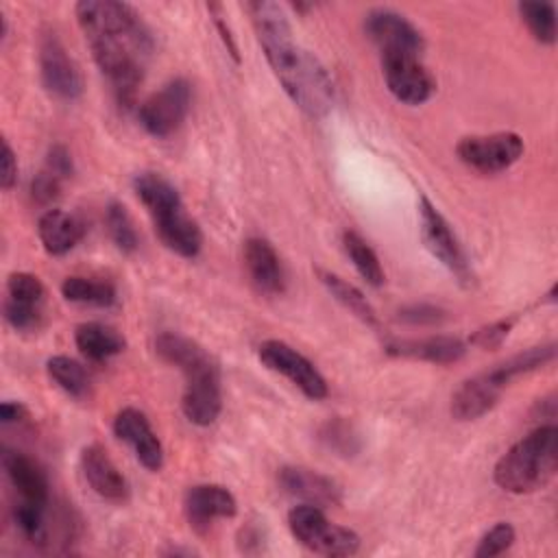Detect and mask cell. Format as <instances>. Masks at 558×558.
I'll return each mask as SVG.
<instances>
[{
  "instance_id": "obj_19",
  "label": "cell",
  "mask_w": 558,
  "mask_h": 558,
  "mask_svg": "<svg viewBox=\"0 0 558 558\" xmlns=\"http://www.w3.org/2000/svg\"><path fill=\"white\" fill-rule=\"evenodd\" d=\"M392 357L423 360L432 364H453L464 357L466 344L453 336H429L418 340H392L384 349Z\"/></svg>"
},
{
  "instance_id": "obj_43",
  "label": "cell",
  "mask_w": 558,
  "mask_h": 558,
  "mask_svg": "<svg viewBox=\"0 0 558 558\" xmlns=\"http://www.w3.org/2000/svg\"><path fill=\"white\" fill-rule=\"evenodd\" d=\"M28 416V410L20 401H2L0 405V421L2 423H17Z\"/></svg>"
},
{
  "instance_id": "obj_38",
  "label": "cell",
  "mask_w": 558,
  "mask_h": 558,
  "mask_svg": "<svg viewBox=\"0 0 558 558\" xmlns=\"http://www.w3.org/2000/svg\"><path fill=\"white\" fill-rule=\"evenodd\" d=\"M397 318L408 325H438L447 318V312L442 307H436L432 303H414L408 307H401L397 312Z\"/></svg>"
},
{
  "instance_id": "obj_27",
  "label": "cell",
  "mask_w": 558,
  "mask_h": 558,
  "mask_svg": "<svg viewBox=\"0 0 558 558\" xmlns=\"http://www.w3.org/2000/svg\"><path fill=\"white\" fill-rule=\"evenodd\" d=\"M342 246L344 253L349 255L353 268L357 270V275L373 288H379L384 283V268L379 264L377 253L373 251V246L357 233V231H344L342 233Z\"/></svg>"
},
{
  "instance_id": "obj_2",
  "label": "cell",
  "mask_w": 558,
  "mask_h": 558,
  "mask_svg": "<svg viewBox=\"0 0 558 558\" xmlns=\"http://www.w3.org/2000/svg\"><path fill=\"white\" fill-rule=\"evenodd\" d=\"M264 57L288 98L310 118H323L333 107V81L320 59L294 41L283 7L268 0L246 4Z\"/></svg>"
},
{
  "instance_id": "obj_37",
  "label": "cell",
  "mask_w": 558,
  "mask_h": 558,
  "mask_svg": "<svg viewBox=\"0 0 558 558\" xmlns=\"http://www.w3.org/2000/svg\"><path fill=\"white\" fill-rule=\"evenodd\" d=\"M514 323H517V316H508V318L495 320L490 325H484V327H480V329H475L471 333L469 344L480 347V349H497L508 338V333L514 327Z\"/></svg>"
},
{
  "instance_id": "obj_41",
  "label": "cell",
  "mask_w": 558,
  "mask_h": 558,
  "mask_svg": "<svg viewBox=\"0 0 558 558\" xmlns=\"http://www.w3.org/2000/svg\"><path fill=\"white\" fill-rule=\"evenodd\" d=\"M17 183V157L7 140H2V155H0V185L9 192Z\"/></svg>"
},
{
  "instance_id": "obj_22",
  "label": "cell",
  "mask_w": 558,
  "mask_h": 558,
  "mask_svg": "<svg viewBox=\"0 0 558 558\" xmlns=\"http://www.w3.org/2000/svg\"><path fill=\"white\" fill-rule=\"evenodd\" d=\"M133 190L146 211L150 214L153 222L166 220L174 216L177 211H183V201L177 192V187L157 172H140L133 179Z\"/></svg>"
},
{
  "instance_id": "obj_7",
  "label": "cell",
  "mask_w": 558,
  "mask_h": 558,
  "mask_svg": "<svg viewBox=\"0 0 558 558\" xmlns=\"http://www.w3.org/2000/svg\"><path fill=\"white\" fill-rule=\"evenodd\" d=\"M418 229L421 240L425 248L462 283L473 281V272L469 266V259L464 255V248L456 233L451 231L445 216L436 209V205L423 194L418 198Z\"/></svg>"
},
{
  "instance_id": "obj_17",
  "label": "cell",
  "mask_w": 558,
  "mask_h": 558,
  "mask_svg": "<svg viewBox=\"0 0 558 558\" xmlns=\"http://www.w3.org/2000/svg\"><path fill=\"white\" fill-rule=\"evenodd\" d=\"M506 388L508 386L493 373V368L462 381L451 397V416L458 421L482 418L497 405Z\"/></svg>"
},
{
  "instance_id": "obj_21",
  "label": "cell",
  "mask_w": 558,
  "mask_h": 558,
  "mask_svg": "<svg viewBox=\"0 0 558 558\" xmlns=\"http://www.w3.org/2000/svg\"><path fill=\"white\" fill-rule=\"evenodd\" d=\"M37 235L48 255L70 253L85 235V225L78 216L63 209H46L37 222Z\"/></svg>"
},
{
  "instance_id": "obj_6",
  "label": "cell",
  "mask_w": 558,
  "mask_h": 558,
  "mask_svg": "<svg viewBox=\"0 0 558 558\" xmlns=\"http://www.w3.org/2000/svg\"><path fill=\"white\" fill-rule=\"evenodd\" d=\"M190 107L192 85L185 78H172L140 102L137 120L148 135L168 137L185 122Z\"/></svg>"
},
{
  "instance_id": "obj_36",
  "label": "cell",
  "mask_w": 558,
  "mask_h": 558,
  "mask_svg": "<svg viewBox=\"0 0 558 558\" xmlns=\"http://www.w3.org/2000/svg\"><path fill=\"white\" fill-rule=\"evenodd\" d=\"M4 318L15 331H35L41 325V307L31 303H20L7 296Z\"/></svg>"
},
{
  "instance_id": "obj_4",
  "label": "cell",
  "mask_w": 558,
  "mask_h": 558,
  "mask_svg": "<svg viewBox=\"0 0 558 558\" xmlns=\"http://www.w3.org/2000/svg\"><path fill=\"white\" fill-rule=\"evenodd\" d=\"M558 466V427L541 425L517 440L495 464V484L512 495H527L549 484Z\"/></svg>"
},
{
  "instance_id": "obj_39",
  "label": "cell",
  "mask_w": 558,
  "mask_h": 558,
  "mask_svg": "<svg viewBox=\"0 0 558 558\" xmlns=\"http://www.w3.org/2000/svg\"><path fill=\"white\" fill-rule=\"evenodd\" d=\"M61 179L54 177L48 170H41L39 174H35V179L31 181V196L39 203V205H50L52 201L59 198L61 194Z\"/></svg>"
},
{
  "instance_id": "obj_29",
  "label": "cell",
  "mask_w": 558,
  "mask_h": 558,
  "mask_svg": "<svg viewBox=\"0 0 558 558\" xmlns=\"http://www.w3.org/2000/svg\"><path fill=\"white\" fill-rule=\"evenodd\" d=\"M554 357H556V344H554V342H549V344H538V347H530V349H525V351H521V353L508 357L506 362L497 364V366L493 368V373H495L506 386H510L512 379H517V377H521V375H525V373H532V371H536V368H541V366L554 362Z\"/></svg>"
},
{
  "instance_id": "obj_23",
  "label": "cell",
  "mask_w": 558,
  "mask_h": 558,
  "mask_svg": "<svg viewBox=\"0 0 558 558\" xmlns=\"http://www.w3.org/2000/svg\"><path fill=\"white\" fill-rule=\"evenodd\" d=\"M153 225H155V231H157L159 240L163 242V246L170 248L172 253L187 257V259H192L201 253L203 231H201L198 222L185 214V209L166 220L153 222Z\"/></svg>"
},
{
  "instance_id": "obj_30",
  "label": "cell",
  "mask_w": 558,
  "mask_h": 558,
  "mask_svg": "<svg viewBox=\"0 0 558 558\" xmlns=\"http://www.w3.org/2000/svg\"><path fill=\"white\" fill-rule=\"evenodd\" d=\"M105 225H107V233L111 238V242L116 244L118 251L131 255L137 251L140 246V238L133 225L131 214L126 211V207L118 201H111L105 209Z\"/></svg>"
},
{
  "instance_id": "obj_14",
  "label": "cell",
  "mask_w": 558,
  "mask_h": 558,
  "mask_svg": "<svg viewBox=\"0 0 558 558\" xmlns=\"http://www.w3.org/2000/svg\"><path fill=\"white\" fill-rule=\"evenodd\" d=\"M113 434L133 449L137 462L144 469L153 473L161 471L163 447L144 412H140L137 408H122L113 418Z\"/></svg>"
},
{
  "instance_id": "obj_8",
  "label": "cell",
  "mask_w": 558,
  "mask_h": 558,
  "mask_svg": "<svg viewBox=\"0 0 558 558\" xmlns=\"http://www.w3.org/2000/svg\"><path fill=\"white\" fill-rule=\"evenodd\" d=\"M525 144L519 133L501 131L490 135H466L456 144L458 159L482 174H497L523 157Z\"/></svg>"
},
{
  "instance_id": "obj_11",
  "label": "cell",
  "mask_w": 558,
  "mask_h": 558,
  "mask_svg": "<svg viewBox=\"0 0 558 558\" xmlns=\"http://www.w3.org/2000/svg\"><path fill=\"white\" fill-rule=\"evenodd\" d=\"M366 37L377 46L381 57H421L425 41L421 31L392 9H373L364 20Z\"/></svg>"
},
{
  "instance_id": "obj_28",
  "label": "cell",
  "mask_w": 558,
  "mask_h": 558,
  "mask_svg": "<svg viewBox=\"0 0 558 558\" xmlns=\"http://www.w3.org/2000/svg\"><path fill=\"white\" fill-rule=\"evenodd\" d=\"M48 377L70 397L83 399L89 395V375L85 366L68 355H52L46 362Z\"/></svg>"
},
{
  "instance_id": "obj_15",
  "label": "cell",
  "mask_w": 558,
  "mask_h": 558,
  "mask_svg": "<svg viewBox=\"0 0 558 558\" xmlns=\"http://www.w3.org/2000/svg\"><path fill=\"white\" fill-rule=\"evenodd\" d=\"M81 473L89 488L105 501L124 504L131 495L126 477L100 445H87L81 451Z\"/></svg>"
},
{
  "instance_id": "obj_3",
  "label": "cell",
  "mask_w": 558,
  "mask_h": 558,
  "mask_svg": "<svg viewBox=\"0 0 558 558\" xmlns=\"http://www.w3.org/2000/svg\"><path fill=\"white\" fill-rule=\"evenodd\" d=\"M155 351L185 377L181 395V410L185 418L198 427L211 425L222 410L220 371L214 357L198 342L177 331H161L155 338Z\"/></svg>"
},
{
  "instance_id": "obj_35",
  "label": "cell",
  "mask_w": 558,
  "mask_h": 558,
  "mask_svg": "<svg viewBox=\"0 0 558 558\" xmlns=\"http://www.w3.org/2000/svg\"><path fill=\"white\" fill-rule=\"evenodd\" d=\"M514 538H517L514 527H512L510 523H506V521H499V523H495V525L480 538V543H477L473 556H475V558H493V556H499V554H504V551H508V549L512 547Z\"/></svg>"
},
{
  "instance_id": "obj_24",
  "label": "cell",
  "mask_w": 558,
  "mask_h": 558,
  "mask_svg": "<svg viewBox=\"0 0 558 558\" xmlns=\"http://www.w3.org/2000/svg\"><path fill=\"white\" fill-rule=\"evenodd\" d=\"M74 342H76V349L89 362H107L109 357L120 355L126 347V340L118 329L96 320L78 325L74 331Z\"/></svg>"
},
{
  "instance_id": "obj_33",
  "label": "cell",
  "mask_w": 558,
  "mask_h": 558,
  "mask_svg": "<svg viewBox=\"0 0 558 558\" xmlns=\"http://www.w3.org/2000/svg\"><path fill=\"white\" fill-rule=\"evenodd\" d=\"M318 438H320V442H323L327 449H331V451H336L338 456H344V458L355 456V453L360 451V447H362L360 434L355 432V427H353L349 421L340 418V416L329 418V421L320 427Z\"/></svg>"
},
{
  "instance_id": "obj_18",
  "label": "cell",
  "mask_w": 558,
  "mask_h": 558,
  "mask_svg": "<svg viewBox=\"0 0 558 558\" xmlns=\"http://www.w3.org/2000/svg\"><path fill=\"white\" fill-rule=\"evenodd\" d=\"M244 266L259 292L281 294L286 290V272L281 259L268 240L248 238L244 242Z\"/></svg>"
},
{
  "instance_id": "obj_26",
  "label": "cell",
  "mask_w": 558,
  "mask_h": 558,
  "mask_svg": "<svg viewBox=\"0 0 558 558\" xmlns=\"http://www.w3.org/2000/svg\"><path fill=\"white\" fill-rule=\"evenodd\" d=\"M61 294L70 303L92 305V307H111L118 299L116 286L105 279H87V277H65L61 283Z\"/></svg>"
},
{
  "instance_id": "obj_5",
  "label": "cell",
  "mask_w": 558,
  "mask_h": 558,
  "mask_svg": "<svg viewBox=\"0 0 558 558\" xmlns=\"http://www.w3.org/2000/svg\"><path fill=\"white\" fill-rule=\"evenodd\" d=\"M288 527L303 547L320 556H353L360 549V536L331 523L318 506H294L288 512Z\"/></svg>"
},
{
  "instance_id": "obj_10",
  "label": "cell",
  "mask_w": 558,
  "mask_h": 558,
  "mask_svg": "<svg viewBox=\"0 0 558 558\" xmlns=\"http://www.w3.org/2000/svg\"><path fill=\"white\" fill-rule=\"evenodd\" d=\"M39 74L46 92L59 100H76L83 94V76L61 37L54 31L41 33L39 39Z\"/></svg>"
},
{
  "instance_id": "obj_40",
  "label": "cell",
  "mask_w": 558,
  "mask_h": 558,
  "mask_svg": "<svg viewBox=\"0 0 558 558\" xmlns=\"http://www.w3.org/2000/svg\"><path fill=\"white\" fill-rule=\"evenodd\" d=\"M44 170L52 172L54 177H59L61 181L70 179L74 174V161H72V155L70 150L63 146V144H54L50 150H48V157H46V166Z\"/></svg>"
},
{
  "instance_id": "obj_12",
  "label": "cell",
  "mask_w": 558,
  "mask_h": 558,
  "mask_svg": "<svg viewBox=\"0 0 558 558\" xmlns=\"http://www.w3.org/2000/svg\"><path fill=\"white\" fill-rule=\"evenodd\" d=\"M381 70L388 92L403 105H423L436 92V78L421 63V57H381Z\"/></svg>"
},
{
  "instance_id": "obj_32",
  "label": "cell",
  "mask_w": 558,
  "mask_h": 558,
  "mask_svg": "<svg viewBox=\"0 0 558 558\" xmlns=\"http://www.w3.org/2000/svg\"><path fill=\"white\" fill-rule=\"evenodd\" d=\"M46 508H48V504H35V501H24V499H20L17 506L13 508V523H15L17 532L28 543L41 545L48 541Z\"/></svg>"
},
{
  "instance_id": "obj_42",
  "label": "cell",
  "mask_w": 558,
  "mask_h": 558,
  "mask_svg": "<svg viewBox=\"0 0 558 558\" xmlns=\"http://www.w3.org/2000/svg\"><path fill=\"white\" fill-rule=\"evenodd\" d=\"M207 9L214 13V22H216V28H218V33H220L225 46H227V52L231 54V59H233L235 63H240V54H238V46H235V41H233V35H231L229 26L225 24V20H222V15H220L222 7H220V4H209Z\"/></svg>"
},
{
  "instance_id": "obj_13",
  "label": "cell",
  "mask_w": 558,
  "mask_h": 558,
  "mask_svg": "<svg viewBox=\"0 0 558 558\" xmlns=\"http://www.w3.org/2000/svg\"><path fill=\"white\" fill-rule=\"evenodd\" d=\"M183 512L192 530L205 534L216 519H231L238 512L233 493L220 484H196L183 495Z\"/></svg>"
},
{
  "instance_id": "obj_20",
  "label": "cell",
  "mask_w": 558,
  "mask_h": 558,
  "mask_svg": "<svg viewBox=\"0 0 558 558\" xmlns=\"http://www.w3.org/2000/svg\"><path fill=\"white\" fill-rule=\"evenodd\" d=\"M2 469H4L11 486L17 490L20 499L35 501V504L50 501L48 477L41 471V466L37 462H33L28 456L4 447L2 449Z\"/></svg>"
},
{
  "instance_id": "obj_31",
  "label": "cell",
  "mask_w": 558,
  "mask_h": 558,
  "mask_svg": "<svg viewBox=\"0 0 558 558\" xmlns=\"http://www.w3.org/2000/svg\"><path fill=\"white\" fill-rule=\"evenodd\" d=\"M517 9L536 41L547 46L556 41V7L551 2H519Z\"/></svg>"
},
{
  "instance_id": "obj_16",
  "label": "cell",
  "mask_w": 558,
  "mask_h": 558,
  "mask_svg": "<svg viewBox=\"0 0 558 558\" xmlns=\"http://www.w3.org/2000/svg\"><path fill=\"white\" fill-rule=\"evenodd\" d=\"M279 486L283 493H288L294 499H301L303 504L318 506V508H329V506H340L342 493L340 486L312 469L305 466H283L279 469Z\"/></svg>"
},
{
  "instance_id": "obj_34",
  "label": "cell",
  "mask_w": 558,
  "mask_h": 558,
  "mask_svg": "<svg viewBox=\"0 0 558 558\" xmlns=\"http://www.w3.org/2000/svg\"><path fill=\"white\" fill-rule=\"evenodd\" d=\"M7 296L20 303H31L41 307L46 299V288L41 279L31 272H13L7 279Z\"/></svg>"
},
{
  "instance_id": "obj_1",
  "label": "cell",
  "mask_w": 558,
  "mask_h": 558,
  "mask_svg": "<svg viewBox=\"0 0 558 558\" xmlns=\"http://www.w3.org/2000/svg\"><path fill=\"white\" fill-rule=\"evenodd\" d=\"M92 57L120 105L133 100L155 50L142 15L120 0H83L74 7Z\"/></svg>"
},
{
  "instance_id": "obj_9",
  "label": "cell",
  "mask_w": 558,
  "mask_h": 558,
  "mask_svg": "<svg viewBox=\"0 0 558 558\" xmlns=\"http://www.w3.org/2000/svg\"><path fill=\"white\" fill-rule=\"evenodd\" d=\"M257 357L266 368L283 375L290 384H294L307 399L320 401L327 397L329 390L320 371L288 342L264 340L257 347Z\"/></svg>"
},
{
  "instance_id": "obj_25",
  "label": "cell",
  "mask_w": 558,
  "mask_h": 558,
  "mask_svg": "<svg viewBox=\"0 0 558 558\" xmlns=\"http://www.w3.org/2000/svg\"><path fill=\"white\" fill-rule=\"evenodd\" d=\"M318 281L327 288V292L344 307L349 310L355 318H360L364 325L368 327H379V318L375 307L368 303V299L362 294V290H357L353 283H349L347 279L338 277L336 272H329L325 268H316Z\"/></svg>"
}]
</instances>
